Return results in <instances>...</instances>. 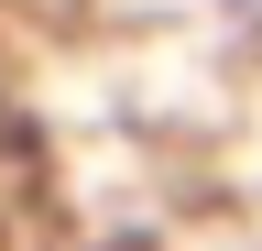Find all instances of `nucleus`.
I'll return each mask as SVG.
<instances>
[]
</instances>
